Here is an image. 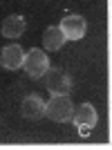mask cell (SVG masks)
<instances>
[{"label": "cell", "instance_id": "cell-3", "mask_svg": "<svg viewBox=\"0 0 112 150\" xmlns=\"http://www.w3.org/2000/svg\"><path fill=\"white\" fill-rule=\"evenodd\" d=\"M72 119H74V125L79 128V134H81V137H87V134L94 130L99 117H96V110H94L92 103H83V105H79V110L72 114Z\"/></svg>", "mask_w": 112, "mask_h": 150}, {"label": "cell", "instance_id": "cell-2", "mask_svg": "<svg viewBox=\"0 0 112 150\" xmlns=\"http://www.w3.org/2000/svg\"><path fill=\"white\" fill-rule=\"evenodd\" d=\"M23 69L27 72L29 79H43L45 72L50 69V58L43 50H29L25 54V61H23Z\"/></svg>", "mask_w": 112, "mask_h": 150}, {"label": "cell", "instance_id": "cell-4", "mask_svg": "<svg viewBox=\"0 0 112 150\" xmlns=\"http://www.w3.org/2000/svg\"><path fill=\"white\" fill-rule=\"evenodd\" d=\"M45 88L52 94H69L72 90V81L63 69H47L45 72Z\"/></svg>", "mask_w": 112, "mask_h": 150}, {"label": "cell", "instance_id": "cell-9", "mask_svg": "<svg viewBox=\"0 0 112 150\" xmlns=\"http://www.w3.org/2000/svg\"><path fill=\"white\" fill-rule=\"evenodd\" d=\"M65 40H67V38L63 36L61 27H47L45 34H43V45H45V50H50V52L61 50L63 45H65Z\"/></svg>", "mask_w": 112, "mask_h": 150}, {"label": "cell", "instance_id": "cell-7", "mask_svg": "<svg viewBox=\"0 0 112 150\" xmlns=\"http://www.w3.org/2000/svg\"><path fill=\"white\" fill-rule=\"evenodd\" d=\"M20 114H23L25 119H31V121L45 117V101L40 99L38 94H29V96H25L23 105H20Z\"/></svg>", "mask_w": 112, "mask_h": 150}, {"label": "cell", "instance_id": "cell-5", "mask_svg": "<svg viewBox=\"0 0 112 150\" xmlns=\"http://www.w3.org/2000/svg\"><path fill=\"white\" fill-rule=\"evenodd\" d=\"M58 27H61L63 36L67 38V40H81L85 36V20H83V16H76V13L65 16Z\"/></svg>", "mask_w": 112, "mask_h": 150}, {"label": "cell", "instance_id": "cell-6", "mask_svg": "<svg viewBox=\"0 0 112 150\" xmlns=\"http://www.w3.org/2000/svg\"><path fill=\"white\" fill-rule=\"evenodd\" d=\"M23 61H25V52H23L20 45H7L0 52V65L5 69H20Z\"/></svg>", "mask_w": 112, "mask_h": 150}, {"label": "cell", "instance_id": "cell-1", "mask_svg": "<svg viewBox=\"0 0 112 150\" xmlns=\"http://www.w3.org/2000/svg\"><path fill=\"white\" fill-rule=\"evenodd\" d=\"M45 114H47L52 121H56V123H67V121H72L74 108H72L69 96L67 94H52V99L45 103Z\"/></svg>", "mask_w": 112, "mask_h": 150}, {"label": "cell", "instance_id": "cell-8", "mask_svg": "<svg viewBox=\"0 0 112 150\" xmlns=\"http://www.w3.org/2000/svg\"><path fill=\"white\" fill-rule=\"evenodd\" d=\"M25 29H27V23L23 16H7L0 25V31L5 38H18L25 34Z\"/></svg>", "mask_w": 112, "mask_h": 150}]
</instances>
